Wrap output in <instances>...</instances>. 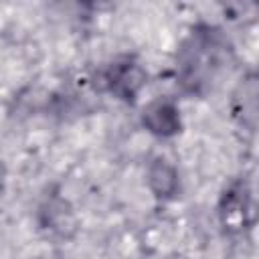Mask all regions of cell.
<instances>
[{
  "instance_id": "obj_1",
  "label": "cell",
  "mask_w": 259,
  "mask_h": 259,
  "mask_svg": "<svg viewBox=\"0 0 259 259\" xmlns=\"http://www.w3.org/2000/svg\"><path fill=\"white\" fill-rule=\"evenodd\" d=\"M101 77H103L105 89L123 101H134L148 79L142 65H138L132 59H121L111 63Z\"/></svg>"
},
{
  "instance_id": "obj_2",
  "label": "cell",
  "mask_w": 259,
  "mask_h": 259,
  "mask_svg": "<svg viewBox=\"0 0 259 259\" xmlns=\"http://www.w3.org/2000/svg\"><path fill=\"white\" fill-rule=\"evenodd\" d=\"M142 123L146 125V130L154 136L160 138H170L174 134L180 132L182 127V119H180V111L172 101L166 99H158L152 101L142 115Z\"/></svg>"
},
{
  "instance_id": "obj_3",
  "label": "cell",
  "mask_w": 259,
  "mask_h": 259,
  "mask_svg": "<svg viewBox=\"0 0 259 259\" xmlns=\"http://www.w3.org/2000/svg\"><path fill=\"white\" fill-rule=\"evenodd\" d=\"M249 192L245 188V184L235 182L231 188H227V192L223 194L221 200V217L223 223L231 229H241L247 225V217H249Z\"/></svg>"
},
{
  "instance_id": "obj_4",
  "label": "cell",
  "mask_w": 259,
  "mask_h": 259,
  "mask_svg": "<svg viewBox=\"0 0 259 259\" xmlns=\"http://www.w3.org/2000/svg\"><path fill=\"white\" fill-rule=\"evenodd\" d=\"M148 186L158 198H170L178 190V172L166 158H156L148 166Z\"/></svg>"
}]
</instances>
